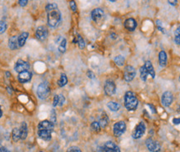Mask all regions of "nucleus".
Listing matches in <instances>:
<instances>
[{
  "mask_svg": "<svg viewBox=\"0 0 180 152\" xmlns=\"http://www.w3.org/2000/svg\"><path fill=\"white\" fill-rule=\"evenodd\" d=\"M48 15V24L51 28H55L61 21V12L56 3H49L46 6Z\"/></svg>",
  "mask_w": 180,
  "mask_h": 152,
  "instance_id": "obj_1",
  "label": "nucleus"
},
{
  "mask_svg": "<svg viewBox=\"0 0 180 152\" xmlns=\"http://www.w3.org/2000/svg\"><path fill=\"white\" fill-rule=\"evenodd\" d=\"M139 105L136 96L132 92H127L124 96V106L128 111H135Z\"/></svg>",
  "mask_w": 180,
  "mask_h": 152,
  "instance_id": "obj_2",
  "label": "nucleus"
},
{
  "mask_svg": "<svg viewBox=\"0 0 180 152\" xmlns=\"http://www.w3.org/2000/svg\"><path fill=\"white\" fill-rule=\"evenodd\" d=\"M49 93H50V89H49L48 82H42L41 84L39 85L38 89H37V95L40 99H46L47 97L49 96Z\"/></svg>",
  "mask_w": 180,
  "mask_h": 152,
  "instance_id": "obj_3",
  "label": "nucleus"
},
{
  "mask_svg": "<svg viewBox=\"0 0 180 152\" xmlns=\"http://www.w3.org/2000/svg\"><path fill=\"white\" fill-rule=\"evenodd\" d=\"M145 130H146L145 124L144 123V121H140L136 126L133 133H132V136H133L134 139H139V138H141L144 135Z\"/></svg>",
  "mask_w": 180,
  "mask_h": 152,
  "instance_id": "obj_4",
  "label": "nucleus"
},
{
  "mask_svg": "<svg viewBox=\"0 0 180 152\" xmlns=\"http://www.w3.org/2000/svg\"><path fill=\"white\" fill-rule=\"evenodd\" d=\"M146 146L148 150L151 152H159L161 150V145L158 140L149 138L146 140Z\"/></svg>",
  "mask_w": 180,
  "mask_h": 152,
  "instance_id": "obj_5",
  "label": "nucleus"
},
{
  "mask_svg": "<svg viewBox=\"0 0 180 152\" xmlns=\"http://www.w3.org/2000/svg\"><path fill=\"white\" fill-rule=\"evenodd\" d=\"M136 76V71L134 69V67L130 65H128L124 68V80L126 82H131L134 79V77Z\"/></svg>",
  "mask_w": 180,
  "mask_h": 152,
  "instance_id": "obj_6",
  "label": "nucleus"
},
{
  "mask_svg": "<svg viewBox=\"0 0 180 152\" xmlns=\"http://www.w3.org/2000/svg\"><path fill=\"white\" fill-rule=\"evenodd\" d=\"M126 130V124L123 121H118L114 125V134L115 136L119 137Z\"/></svg>",
  "mask_w": 180,
  "mask_h": 152,
  "instance_id": "obj_7",
  "label": "nucleus"
},
{
  "mask_svg": "<svg viewBox=\"0 0 180 152\" xmlns=\"http://www.w3.org/2000/svg\"><path fill=\"white\" fill-rule=\"evenodd\" d=\"M104 92L105 94L109 97L114 96L116 92V85H115L114 82L111 80H108L107 82H105Z\"/></svg>",
  "mask_w": 180,
  "mask_h": 152,
  "instance_id": "obj_8",
  "label": "nucleus"
},
{
  "mask_svg": "<svg viewBox=\"0 0 180 152\" xmlns=\"http://www.w3.org/2000/svg\"><path fill=\"white\" fill-rule=\"evenodd\" d=\"M101 152H121L119 147L113 141H107L103 145Z\"/></svg>",
  "mask_w": 180,
  "mask_h": 152,
  "instance_id": "obj_9",
  "label": "nucleus"
},
{
  "mask_svg": "<svg viewBox=\"0 0 180 152\" xmlns=\"http://www.w3.org/2000/svg\"><path fill=\"white\" fill-rule=\"evenodd\" d=\"M35 35H36V38L39 39V41H44V40L48 38V35H49L48 28H47L45 26L39 27V28H37Z\"/></svg>",
  "mask_w": 180,
  "mask_h": 152,
  "instance_id": "obj_10",
  "label": "nucleus"
},
{
  "mask_svg": "<svg viewBox=\"0 0 180 152\" xmlns=\"http://www.w3.org/2000/svg\"><path fill=\"white\" fill-rule=\"evenodd\" d=\"M29 65L27 62L22 60V59H19L17 61V63H15L14 70L17 72L18 73H21L23 72H26L29 70Z\"/></svg>",
  "mask_w": 180,
  "mask_h": 152,
  "instance_id": "obj_11",
  "label": "nucleus"
},
{
  "mask_svg": "<svg viewBox=\"0 0 180 152\" xmlns=\"http://www.w3.org/2000/svg\"><path fill=\"white\" fill-rule=\"evenodd\" d=\"M162 104H163V106H164L165 107H168L172 104L173 101V94H172V92H163V96H162Z\"/></svg>",
  "mask_w": 180,
  "mask_h": 152,
  "instance_id": "obj_12",
  "label": "nucleus"
},
{
  "mask_svg": "<svg viewBox=\"0 0 180 152\" xmlns=\"http://www.w3.org/2000/svg\"><path fill=\"white\" fill-rule=\"evenodd\" d=\"M104 16V12L101 8H95L91 12V18L94 22H99Z\"/></svg>",
  "mask_w": 180,
  "mask_h": 152,
  "instance_id": "obj_13",
  "label": "nucleus"
},
{
  "mask_svg": "<svg viewBox=\"0 0 180 152\" xmlns=\"http://www.w3.org/2000/svg\"><path fill=\"white\" fill-rule=\"evenodd\" d=\"M138 23L134 18H128L124 22V28L130 32H134L136 29Z\"/></svg>",
  "mask_w": 180,
  "mask_h": 152,
  "instance_id": "obj_14",
  "label": "nucleus"
},
{
  "mask_svg": "<svg viewBox=\"0 0 180 152\" xmlns=\"http://www.w3.org/2000/svg\"><path fill=\"white\" fill-rule=\"evenodd\" d=\"M54 127V124L53 122L49 121H41L40 123L39 124V126H38V130H49L53 131Z\"/></svg>",
  "mask_w": 180,
  "mask_h": 152,
  "instance_id": "obj_15",
  "label": "nucleus"
},
{
  "mask_svg": "<svg viewBox=\"0 0 180 152\" xmlns=\"http://www.w3.org/2000/svg\"><path fill=\"white\" fill-rule=\"evenodd\" d=\"M32 73H29V71H26V72H23L21 73H19V76H18V80L21 83H25V82H29L32 78Z\"/></svg>",
  "mask_w": 180,
  "mask_h": 152,
  "instance_id": "obj_16",
  "label": "nucleus"
},
{
  "mask_svg": "<svg viewBox=\"0 0 180 152\" xmlns=\"http://www.w3.org/2000/svg\"><path fill=\"white\" fill-rule=\"evenodd\" d=\"M52 131L49 130H38V135L44 140H50L52 138Z\"/></svg>",
  "mask_w": 180,
  "mask_h": 152,
  "instance_id": "obj_17",
  "label": "nucleus"
},
{
  "mask_svg": "<svg viewBox=\"0 0 180 152\" xmlns=\"http://www.w3.org/2000/svg\"><path fill=\"white\" fill-rule=\"evenodd\" d=\"M29 33L24 32V33L20 34L19 36L18 37V43H19V48H22V47L24 46L25 43H26L28 38H29Z\"/></svg>",
  "mask_w": 180,
  "mask_h": 152,
  "instance_id": "obj_18",
  "label": "nucleus"
},
{
  "mask_svg": "<svg viewBox=\"0 0 180 152\" xmlns=\"http://www.w3.org/2000/svg\"><path fill=\"white\" fill-rule=\"evenodd\" d=\"M8 47L11 50H16L19 47V43H18V37L13 36L11 37L8 39Z\"/></svg>",
  "mask_w": 180,
  "mask_h": 152,
  "instance_id": "obj_19",
  "label": "nucleus"
},
{
  "mask_svg": "<svg viewBox=\"0 0 180 152\" xmlns=\"http://www.w3.org/2000/svg\"><path fill=\"white\" fill-rule=\"evenodd\" d=\"M158 62H159V65L163 68L167 65V54L164 51H161L158 54Z\"/></svg>",
  "mask_w": 180,
  "mask_h": 152,
  "instance_id": "obj_20",
  "label": "nucleus"
},
{
  "mask_svg": "<svg viewBox=\"0 0 180 152\" xmlns=\"http://www.w3.org/2000/svg\"><path fill=\"white\" fill-rule=\"evenodd\" d=\"M21 134V140H25L28 136V126L25 121H23L19 128Z\"/></svg>",
  "mask_w": 180,
  "mask_h": 152,
  "instance_id": "obj_21",
  "label": "nucleus"
},
{
  "mask_svg": "<svg viewBox=\"0 0 180 152\" xmlns=\"http://www.w3.org/2000/svg\"><path fill=\"white\" fill-rule=\"evenodd\" d=\"M109 120L107 114L105 113V112H103V113L101 114V116H100L99 122H98L101 128L106 127V126H108V124H109Z\"/></svg>",
  "mask_w": 180,
  "mask_h": 152,
  "instance_id": "obj_22",
  "label": "nucleus"
},
{
  "mask_svg": "<svg viewBox=\"0 0 180 152\" xmlns=\"http://www.w3.org/2000/svg\"><path fill=\"white\" fill-rule=\"evenodd\" d=\"M144 66L145 67L147 72H148L149 75L153 77V78H154V77H155V72H154V69H153V67L150 61H147Z\"/></svg>",
  "mask_w": 180,
  "mask_h": 152,
  "instance_id": "obj_23",
  "label": "nucleus"
},
{
  "mask_svg": "<svg viewBox=\"0 0 180 152\" xmlns=\"http://www.w3.org/2000/svg\"><path fill=\"white\" fill-rule=\"evenodd\" d=\"M12 138L14 142H17L21 139V134H20V130L19 128H13L12 131Z\"/></svg>",
  "mask_w": 180,
  "mask_h": 152,
  "instance_id": "obj_24",
  "label": "nucleus"
},
{
  "mask_svg": "<svg viewBox=\"0 0 180 152\" xmlns=\"http://www.w3.org/2000/svg\"><path fill=\"white\" fill-rule=\"evenodd\" d=\"M107 106L112 111H118L121 107L120 104H119L118 102H115V101H109L107 104Z\"/></svg>",
  "mask_w": 180,
  "mask_h": 152,
  "instance_id": "obj_25",
  "label": "nucleus"
},
{
  "mask_svg": "<svg viewBox=\"0 0 180 152\" xmlns=\"http://www.w3.org/2000/svg\"><path fill=\"white\" fill-rule=\"evenodd\" d=\"M139 72H140V78H141L144 82H146L147 77H148V75H149V73L147 72L146 68L144 66H142L140 69H139Z\"/></svg>",
  "mask_w": 180,
  "mask_h": 152,
  "instance_id": "obj_26",
  "label": "nucleus"
},
{
  "mask_svg": "<svg viewBox=\"0 0 180 152\" xmlns=\"http://www.w3.org/2000/svg\"><path fill=\"white\" fill-rule=\"evenodd\" d=\"M68 83V77L65 74H61L60 79L58 81V85H59V87H64L66 84Z\"/></svg>",
  "mask_w": 180,
  "mask_h": 152,
  "instance_id": "obj_27",
  "label": "nucleus"
},
{
  "mask_svg": "<svg viewBox=\"0 0 180 152\" xmlns=\"http://www.w3.org/2000/svg\"><path fill=\"white\" fill-rule=\"evenodd\" d=\"M66 45H67V40L65 38L62 39V41L60 42L59 46V50L60 53H65L66 51Z\"/></svg>",
  "mask_w": 180,
  "mask_h": 152,
  "instance_id": "obj_28",
  "label": "nucleus"
},
{
  "mask_svg": "<svg viewBox=\"0 0 180 152\" xmlns=\"http://www.w3.org/2000/svg\"><path fill=\"white\" fill-rule=\"evenodd\" d=\"M124 61H125L124 60V58L121 55H119V56H117L116 58H114V63H116L118 66H119V67L124 65Z\"/></svg>",
  "mask_w": 180,
  "mask_h": 152,
  "instance_id": "obj_29",
  "label": "nucleus"
},
{
  "mask_svg": "<svg viewBox=\"0 0 180 152\" xmlns=\"http://www.w3.org/2000/svg\"><path fill=\"white\" fill-rule=\"evenodd\" d=\"M77 43L78 44L79 48L83 49L85 48V42H84V40H83V38L80 35H78V37H77Z\"/></svg>",
  "mask_w": 180,
  "mask_h": 152,
  "instance_id": "obj_30",
  "label": "nucleus"
},
{
  "mask_svg": "<svg viewBox=\"0 0 180 152\" xmlns=\"http://www.w3.org/2000/svg\"><path fill=\"white\" fill-rule=\"evenodd\" d=\"M174 42L176 44L180 45V27H178L174 32Z\"/></svg>",
  "mask_w": 180,
  "mask_h": 152,
  "instance_id": "obj_31",
  "label": "nucleus"
},
{
  "mask_svg": "<svg viewBox=\"0 0 180 152\" xmlns=\"http://www.w3.org/2000/svg\"><path fill=\"white\" fill-rule=\"evenodd\" d=\"M91 129H92L93 131L98 132V131H99L100 129H101V126H100L99 123H98V121H93V122H92V124H91Z\"/></svg>",
  "mask_w": 180,
  "mask_h": 152,
  "instance_id": "obj_32",
  "label": "nucleus"
},
{
  "mask_svg": "<svg viewBox=\"0 0 180 152\" xmlns=\"http://www.w3.org/2000/svg\"><path fill=\"white\" fill-rule=\"evenodd\" d=\"M7 29V23L4 21H0V34L3 33Z\"/></svg>",
  "mask_w": 180,
  "mask_h": 152,
  "instance_id": "obj_33",
  "label": "nucleus"
},
{
  "mask_svg": "<svg viewBox=\"0 0 180 152\" xmlns=\"http://www.w3.org/2000/svg\"><path fill=\"white\" fill-rule=\"evenodd\" d=\"M64 102H65V97H63L62 94L59 95V104H58V106H62Z\"/></svg>",
  "mask_w": 180,
  "mask_h": 152,
  "instance_id": "obj_34",
  "label": "nucleus"
},
{
  "mask_svg": "<svg viewBox=\"0 0 180 152\" xmlns=\"http://www.w3.org/2000/svg\"><path fill=\"white\" fill-rule=\"evenodd\" d=\"M67 152H82V151H81L80 149L78 147H77V146H71V147L68 148Z\"/></svg>",
  "mask_w": 180,
  "mask_h": 152,
  "instance_id": "obj_35",
  "label": "nucleus"
},
{
  "mask_svg": "<svg viewBox=\"0 0 180 152\" xmlns=\"http://www.w3.org/2000/svg\"><path fill=\"white\" fill-rule=\"evenodd\" d=\"M157 27H158V28L159 31H161L163 33H165V30H164V28H163V27H162V23H161V22L159 21V20H157Z\"/></svg>",
  "mask_w": 180,
  "mask_h": 152,
  "instance_id": "obj_36",
  "label": "nucleus"
},
{
  "mask_svg": "<svg viewBox=\"0 0 180 152\" xmlns=\"http://www.w3.org/2000/svg\"><path fill=\"white\" fill-rule=\"evenodd\" d=\"M51 122H53L54 124L56 122V114H55L54 110H52L51 111Z\"/></svg>",
  "mask_w": 180,
  "mask_h": 152,
  "instance_id": "obj_37",
  "label": "nucleus"
},
{
  "mask_svg": "<svg viewBox=\"0 0 180 152\" xmlns=\"http://www.w3.org/2000/svg\"><path fill=\"white\" fill-rule=\"evenodd\" d=\"M69 5H70L71 9L73 10V12H76V10H77V5H76V3L74 1H71L69 3Z\"/></svg>",
  "mask_w": 180,
  "mask_h": 152,
  "instance_id": "obj_38",
  "label": "nucleus"
},
{
  "mask_svg": "<svg viewBox=\"0 0 180 152\" xmlns=\"http://www.w3.org/2000/svg\"><path fill=\"white\" fill-rule=\"evenodd\" d=\"M59 104V95H55L54 97V103H53V106H58Z\"/></svg>",
  "mask_w": 180,
  "mask_h": 152,
  "instance_id": "obj_39",
  "label": "nucleus"
},
{
  "mask_svg": "<svg viewBox=\"0 0 180 152\" xmlns=\"http://www.w3.org/2000/svg\"><path fill=\"white\" fill-rule=\"evenodd\" d=\"M28 0H19V4L20 5V6H22V7H24L25 5H27L28 3Z\"/></svg>",
  "mask_w": 180,
  "mask_h": 152,
  "instance_id": "obj_40",
  "label": "nucleus"
},
{
  "mask_svg": "<svg viewBox=\"0 0 180 152\" xmlns=\"http://www.w3.org/2000/svg\"><path fill=\"white\" fill-rule=\"evenodd\" d=\"M87 75H88V77H89V78H91V79H93L95 77L94 73H93V72H91V71H88V73H87Z\"/></svg>",
  "mask_w": 180,
  "mask_h": 152,
  "instance_id": "obj_41",
  "label": "nucleus"
},
{
  "mask_svg": "<svg viewBox=\"0 0 180 152\" xmlns=\"http://www.w3.org/2000/svg\"><path fill=\"white\" fill-rule=\"evenodd\" d=\"M148 106H149L151 108V111H152V113L153 114H156L157 113V111H156V109H155V107L153 106V105H150V104H149L148 105Z\"/></svg>",
  "mask_w": 180,
  "mask_h": 152,
  "instance_id": "obj_42",
  "label": "nucleus"
},
{
  "mask_svg": "<svg viewBox=\"0 0 180 152\" xmlns=\"http://www.w3.org/2000/svg\"><path fill=\"white\" fill-rule=\"evenodd\" d=\"M0 152H10V151L8 150V149H6L4 146H3V145L0 144Z\"/></svg>",
  "mask_w": 180,
  "mask_h": 152,
  "instance_id": "obj_43",
  "label": "nucleus"
},
{
  "mask_svg": "<svg viewBox=\"0 0 180 152\" xmlns=\"http://www.w3.org/2000/svg\"><path fill=\"white\" fill-rule=\"evenodd\" d=\"M173 123L174 125H178L180 124V118H174L173 120Z\"/></svg>",
  "mask_w": 180,
  "mask_h": 152,
  "instance_id": "obj_44",
  "label": "nucleus"
},
{
  "mask_svg": "<svg viewBox=\"0 0 180 152\" xmlns=\"http://www.w3.org/2000/svg\"><path fill=\"white\" fill-rule=\"evenodd\" d=\"M168 3H169V4H171V5H173V6H174V5H176L177 4V3H178V1H168Z\"/></svg>",
  "mask_w": 180,
  "mask_h": 152,
  "instance_id": "obj_45",
  "label": "nucleus"
},
{
  "mask_svg": "<svg viewBox=\"0 0 180 152\" xmlns=\"http://www.w3.org/2000/svg\"><path fill=\"white\" fill-rule=\"evenodd\" d=\"M2 115H3V111H2V109H1V106H0V118L2 117Z\"/></svg>",
  "mask_w": 180,
  "mask_h": 152,
  "instance_id": "obj_46",
  "label": "nucleus"
},
{
  "mask_svg": "<svg viewBox=\"0 0 180 152\" xmlns=\"http://www.w3.org/2000/svg\"><path fill=\"white\" fill-rule=\"evenodd\" d=\"M179 82H180V76H179Z\"/></svg>",
  "mask_w": 180,
  "mask_h": 152,
  "instance_id": "obj_47",
  "label": "nucleus"
},
{
  "mask_svg": "<svg viewBox=\"0 0 180 152\" xmlns=\"http://www.w3.org/2000/svg\"><path fill=\"white\" fill-rule=\"evenodd\" d=\"M40 152H44V151H40Z\"/></svg>",
  "mask_w": 180,
  "mask_h": 152,
  "instance_id": "obj_48",
  "label": "nucleus"
}]
</instances>
